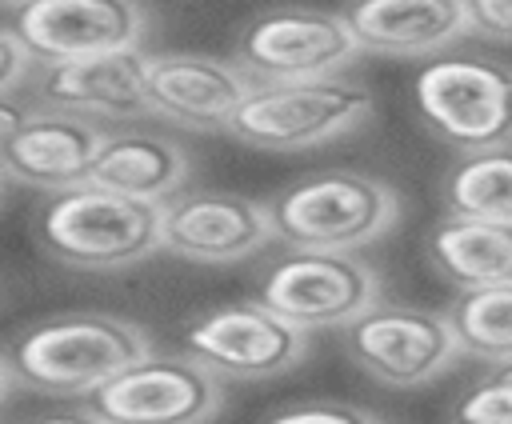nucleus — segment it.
Here are the masks:
<instances>
[{"instance_id":"20e7f679","label":"nucleus","mask_w":512,"mask_h":424,"mask_svg":"<svg viewBox=\"0 0 512 424\" xmlns=\"http://www.w3.org/2000/svg\"><path fill=\"white\" fill-rule=\"evenodd\" d=\"M376 108L368 84L352 76H316L256 84L228 120V136L260 152H308L356 132Z\"/></svg>"},{"instance_id":"1a4fd4ad","label":"nucleus","mask_w":512,"mask_h":424,"mask_svg":"<svg viewBox=\"0 0 512 424\" xmlns=\"http://www.w3.org/2000/svg\"><path fill=\"white\" fill-rule=\"evenodd\" d=\"M360 56L344 12L324 8H272L244 24L236 36V64L256 84L340 76Z\"/></svg>"},{"instance_id":"aec40b11","label":"nucleus","mask_w":512,"mask_h":424,"mask_svg":"<svg viewBox=\"0 0 512 424\" xmlns=\"http://www.w3.org/2000/svg\"><path fill=\"white\" fill-rule=\"evenodd\" d=\"M444 204L456 216L512 220V144L460 156L444 176Z\"/></svg>"},{"instance_id":"7ed1b4c3","label":"nucleus","mask_w":512,"mask_h":424,"mask_svg":"<svg viewBox=\"0 0 512 424\" xmlns=\"http://www.w3.org/2000/svg\"><path fill=\"white\" fill-rule=\"evenodd\" d=\"M276 240L288 248L356 252L400 220V196L388 180L352 168H328L292 180L268 200Z\"/></svg>"},{"instance_id":"6ab92c4d","label":"nucleus","mask_w":512,"mask_h":424,"mask_svg":"<svg viewBox=\"0 0 512 424\" xmlns=\"http://www.w3.org/2000/svg\"><path fill=\"white\" fill-rule=\"evenodd\" d=\"M448 320L464 356L492 368L512 364V284L460 292L448 304Z\"/></svg>"},{"instance_id":"5701e85b","label":"nucleus","mask_w":512,"mask_h":424,"mask_svg":"<svg viewBox=\"0 0 512 424\" xmlns=\"http://www.w3.org/2000/svg\"><path fill=\"white\" fill-rule=\"evenodd\" d=\"M32 68H36V52L12 24H4V32H0V92L16 96L32 80Z\"/></svg>"},{"instance_id":"412c9836","label":"nucleus","mask_w":512,"mask_h":424,"mask_svg":"<svg viewBox=\"0 0 512 424\" xmlns=\"http://www.w3.org/2000/svg\"><path fill=\"white\" fill-rule=\"evenodd\" d=\"M448 424H512V364L468 384L452 400Z\"/></svg>"},{"instance_id":"b1692460","label":"nucleus","mask_w":512,"mask_h":424,"mask_svg":"<svg viewBox=\"0 0 512 424\" xmlns=\"http://www.w3.org/2000/svg\"><path fill=\"white\" fill-rule=\"evenodd\" d=\"M472 36L492 44H512V0H468Z\"/></svg>"},{"instance_id":"f3484780","label":"nucleus","mask_w":512,"mask_h":424,"mask_svg":"<svg viewBox=\"0 0 512 424\" xmlns=\"http://www.w3.org/2000/svg\"><path fill=\"white\" fill-rule=\"evenodd\" d=\"M188 176H192V160L180 140L148 128H116L104 132L88 180L132 200L164 204L176 192H184Z\"/></svg>"},{"instance_id":"393cba45","label":"nucleus","mask_w":512,"mask_h":424,"mask_svg":"<svg viewBox=\"0 0 512 424\" xmlns=\"http://www.w3.org/2000/svg\"><path fill=\"white\" fill-rule=\"evenodd\" d=\"M28 424H108L100 420L92 408H64V412H48V416H36Z\"/></svg>"},{"instance_id":"f257e3e1","label":"nucleus","mask_w":512,"mask_h":424,"mask_svg":"<svg viewBox=\"0 0 512 424\" xmlns=\"http://www.w3.org/2000/svg\"><path fill=\"white\" fill-rule=\"evenodd\" d=\"M152 352V336L112 312H56L20 328L4 348V392L88 400L128 364Z\"/></svg>"},{"instance_id":"4468645a","label":"nucleus","mask_w":512,"mask_h":424,"mask_svg":"<svg viewBox=\"0 0 512 424\" xmlns=\"http://www.w3.org/2000/svg\"><path fill=\"white\" fill-rule=\"evenodd\" d=\"M252 88L256 80L228 56L152 52L148 60L152 116L192 132H228V120L252 96Z\"/></svg>"},{"instance_id":"9d476101","label":"nucleus","mask_w":512,"mask_h":424,"mask_svg":"<svg viewBox=\"0 0 512 424\" xmlns=\"http://www.w3.org/2000/svg\"><path fill=\"white\" fill-rule=\"evenodd\" d=\"M308 336L264 300H236L200 312L184 328V352L220 380H272L304 360Z\"/></svg>"},{"instance_id":"f8f14e48","label":"nucleus","mask_w":512,"mask_h":424,"mask_svg":"<svg viewBox=\"0 0 512 424\" xmlns=\"http://www.w3.org/2000/svg\"><path fill=\"white\" fill-rule=\"evenodd\" d=\"M164 216V252L192 264H240L276 240L268 204L220 192V188H184L160 204Z\"/></svg>"},{"instance_id":"4be33fe9","label":"nucleus","mask_w":512,"mask_h":424,"mask_svg":"<svg viewBox=\"0 0 512 424\" xmlns=\"http://www.w3.org/2000/svg\"><path fill=\"white\" fill-rule=\"evenodd\" d=\"M264 424H384L376 412L344 400H300L272 412Z\"/></svg>"},{"instance_id":"0eeeda50","label":"nucleus","mask_w":512,"mask_h":424,"mask_svg":"<svg viewBox=\"0 0 512 424\" xmlns=\"http://www.w3.org/2000/svg\"><path fill=\"white\" fill-rule=\"evenodd\" d=\"M348 360L384 388H420L440 380L460 352L448 312L376 300L344 328Z\"/></svg>"},{"instance_id":"ddd939ff","label":"nucleus","mask_w":512,"mask_h":424,"mask_svg":"<svg viewBox=\"0 0 512 424\" xmlns=\"http://www.w3.org/2000/svg\"><path fill=\"white\" fill-rule=\"evenodd\" d=\"M36 60L60 64L100 52L144 48L148 8L140 0H28L8 12Z\"/></svg>"},{"instance_id":"dca6fc26","label":"nucleus","mask_w":512,"mask_h":424,"mask_svg":"<svg viewBox=\"0 0 512 424\" xmlns=\"http://www.w3.org/2000/svg\"><path fill=\"white\" fill-rule=\"evenodd\" d=\"M344 20L360 52L392 60H432L472 36L468 0H348Z\"/></svg>"},{"instance_id":"f03ea898","label":"nucleus","mask_w":512,"mask_h":424,"mask_svg":"<svg viewBox=\"0 0 512 424\" xmlns=\"http://www.w3.org/2000/svg\"><path fill=\"white\" fill-rule=\"evenodd\" d=\"M32 236L44 256L76 272H120L164 248L160 204L120 196L100 184L52 192L36 216Z\"/></svg>"},{"instance_id":"423d86ee","label":"nucleus","mask_w":512,"mask_h":424,"mask_svg":"<svg viewBox=\"0 0 512 424\" xmlns=\"http://www.w3.org/2000/svg\"><path fill=\"white\" fill-rule=\"evenodd\" d=\"M256 300L304 332L348 328L380 300V276L356 252L288 248L256 276Z\"/></svg>"},{"instance_id":"a878e982","label":"nucleus","mask_w":512,"mask_h":424,"mask_svg":"<svg viewBox=\"0 0 512 424\" xmlns=\"http://www.w3.org/2000/svg\"><path fill=\"white\" fill-rule=\"evenodd\" d=\"M20 4H28V0H4V8H8V12H16Z\"/></svg>"},{"instance_id":"a211bd4d","label":"nucleus","mask_w":512,"mask_h":424,"mask_svg":"<svg viewBox=\"0 0 512 424\" xmlns=\"http://www.w3.org/2000/svg\"><path fill=\"white\" fill-rule=\"evenodd\" d=\"M428 264L460 292L512 284V220L448 212L424 240Z\"/></svg>"},{"instance_id":"2eb2a0df","label":"nucleus","mask_w":512,"mask_h":424,"mask_svg":"<svg viewBox=\"0 0 512 424\" xmlns=\"http://www.w3.org/2000/svg\"><path fill=\"white\" fill-rule=\"evenodd\" d=\"M148 48L100 52L80 60L44 64L40 72V104L64 108L88 120H136L152 116L148 104Z\"/></svg>"},{"instance_id":"6e6552de","label":"nucleus","mask_w":512,"mask_h":424,"mask_svg":"<svg viewBox=\"0 0 512 424\" xmlns=\"http://www.w3.org/2000/svg\"><path fill=\"white\" fill-rule=\"evenodd\" d=\"M84 408L108 424H208L224 408V380L188 352H148L100 384Z\"/></svg>"},{"instance_id":"9b49d317","label":"nucleus","mask_w":512,"mask_h":424,"mask_svg":"<svg viewBox=\"0 0 512 424\" xmlns=\"http://www.w3.org/2000/svg\"><path fill=\"white\" fill-rule=\"evenodd\" d=\"M104 128L64 108H20L16 96L0 104V152L8 184L64 192L88 184Z\"/></svg>"},{"instance_id":"39448f33","label":"nucleus","mask_w":512,"mask_h":424,"mask_svg":"<svg viewBox=\"0 0 512 424\" xmlns=\"http://www.w3.org/2000/svg\"><path fill=\"white\" fill-rule=\"evenodd\" d=\"M412 100L424 128L460 156L512 144V68L492 56L440 52L424 60Z\"/></svg>"}]
</instances>
